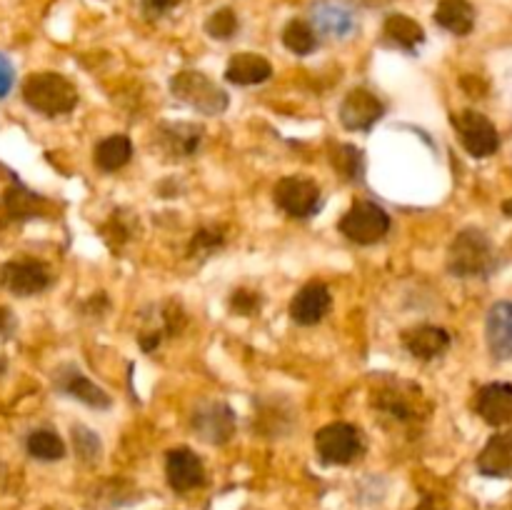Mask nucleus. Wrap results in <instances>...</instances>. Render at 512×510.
<instances>
[{
  "instance_id": "1",
  "label": "nucleus",
  "mask_w": 512,
  "mask_h": 510,
  "mask_svg": "<svg viewBox=\"0 0 512 510\" xmlns=\"http://www.w3.org/2000/svg\"><path fill=\"white\" fill-rule=\"evenodd\" d=\"M373 408L380 415V420L388 425H418L428 415L423 390L405 380H388L373 390Z\"/></svg>"
},
{
  "instance_id": "2",
  "label": "nucleus",
  "mask_w": 512,
  "mask_h": 510,
  "mask_svg": "<svg viewBox=\"0 0 512 510\" xmlns=\"http://www.w3.org/2000/svg\"><path fill=\"white\" fill-rule=\"evenodd\" d=\"M498 265L493 240L478 228L460 230L448 248V270L455 278H485Z\"/></svg>"
},
{
  "instance_id": "3",
  "label": "nucleus",
  "mask_w": 512,
  "mask_h": 510,
  "mask_svg": "<svg viewBox=\"0 0 512 510\" xmlns=\"http://www.w3.org/2000/svg\"><path fill=\"white\" fill-rule=\"evenodd\" d=\"M20 93H23L28 108H33L40 115H48V118L70 113L80 98L78 88L65 75L50 73V70L48 73L28 75Z\"/></svg>"
},
{
  "instance_id": "4",
  "label": "nucleus",
  "mask_w": 512,
  "mask_h": 510,
  "mask_svg": "<svg viewBox=\"0 0 512 510\" xmlns=\"http://www.w3.org/2000/svg\"><path fill=\"white\" fill-rule=\"evenodd\" d=\"M170 93L200 115H220L228 110L230 98L215 80L200 70H180L170 78Z\"/></svg>"
},
{
  "instance_id": "5",
  "label": "nucleus",
  "mask_w": 512,
  "mask_h": 510,
  "mask_svg": "<svg viewBox=\"0 0 512 510\" xmlns=\"http://www.w3.org/2000/svg\"><path fill=\"white\" fill-rule=\"evenodd\" d=\"M340 233L348 240L358 245H373L380 243L385 235L393 228V220H390L388 210L383 205L373 203V200H358V203L350 205L348 213L340 218L338 223Z\"/></svg>"
},
{
  "instance_id": "6",
  "label": "nucleus",
  "mask_w": 512,
  "mask_h": 510,
  "mask_svg": "<svg viewBox=\"0 0 512 510\" xmlns=\"http://www.w3.org/2000/svg\"><path fill=\"white\" fill-rule=\"evenodd\" d=\"M363 450V433L350 423H328L315 433V453L325 465H350Z\"/></svg>"
},
{
  "instance_id": "7",
  "label": "nucleus",
  "mask_w": 512,
  "mask_h": 510,
  "mask_svg": "<svg viewBox=\"0 0 512 510\" xmlns=\"http://www.w3.org/2000/svg\"><path fill=\"white\" fill-rule=\"evenodd\" d=\"M273 200L285 215L290 218H313L323 208V190L315 180L303 175H285L275 183Z\"/></svg>"
},
{
  "instance_id": "8",
  "label": "nucleus",
  "mask_w": 512,
  "mask_h": 510,
  "mask_svg": "<svg viewBox=\"0 0 512 510\" xmlns=\"http://www.w3.org/2000/svg\"><path fill=\"white\" fill-rule=\"evenodd\" d=\"M450 123H453L463 148L473 158H490L493 153H498V128L483 113H478V110H460V113H453Z\"/></svg>"
},
{
  "instance_id": "9",
  "label": "nucleus",
  "mask_w": 512,
  "mask_h": 510,
  "mask_svg": "<svg viewBox=\"0 0 512 510\" xmlns=\"http://www.w3.org/2000/svg\"><path fill=\"white\" fill-rule=\"evenodd\" d=\"M53 273L40 260H10L0 268V285L18 298L38 295L50 288Z\"/></svg>"
},
{
  "instance_id": "10",
  "label": "nucleus",
  "mask_w": 512,
  "mask_h": 510,
  "mask_svg": "<svg viewBox=\"0 0 512 510\" xmlns=\"http://www.w3.org/2000/svg\"><path fill=\"white\" fill-rule=\"evenodd\" d=\"M190 425L198 438L208 445H225L235 435V413L228 403L213 400V403L198 405Z\"/></svg>"
},
{
  "instance_id": "11",
  "label": "nucleus",
  "mask_w": 512,
  "mask_h": 510,
  "mask_svg": "<svg viewBox=\"0 0 512 510\" xmlns=\"http://www.w3.org/2000/svg\"><path fill=\"white\" fill-rule=\"evenodd\" d=\"M385 115V105L373 90L353 88L340 103V123L345 130H370Z\"/></svg>"
},
{
  "instance_id": "12",
  "label": "nucleus",
  "mask_w": 512,
  "mask_h": 510,
  "mask_svg": "<svg viewBox=\"0 0 512 510\" xmlns=\"http://www.w3.org/2000/svg\"><path fill=\"white\" fill-rule=\"evenodd\" d=\"M165 478L175 493H190L205 485V465L190 448H173L165 455Z\"/></svg>"
},
{
  "instance_id": "13",
  "label": "nucleus",
  "mask_w": 512,
  "mask_h": 510,
  "mask_svg": "<svg viewBox=\"0 0 512 510\" xmlns=\"http://www.w3.org/2000/svg\"><path fill=\"white\" fill-rule=\"evenodd\" d=\"M330 308H333L330 288L320 280H313V283H305L290 300V318L293 323L308 328V325H318L330 313Z\"/></svg>"
},
{
  "instance_id": "14",
  "label": "nucleus",
  "mask_w": 512,
  "mask_h": 510,
  "mask_svg": "<svg viewBox=\"0 0 512 510\" xmlns=\"http://www.w3.org/2000/svg\"><path fill=\"white\" fill-rule=\"evenodd\" d=\"M203 133L195 123H163L155 130V143L170 160H185L198 153Z\"/></svg>"
},
{
  "instance_id": "15",
  "label": "nucleus",
  "mask_w": 512,
  "mask_h": 510,
  "mask_svg": "<svg viewBox=\"0 0 512 510\" xmlns=\"http://www.w3.org/2000/svg\"><path fill=\"white\" fill-rule=\"evenodd\" d=\"M310 23L320 35H328V38H348L358 28L353 10L338 0H318L310 8Z\"/></svg>"
},
{
  "instance_id": "16",
  "label": "nucleus",
  "mask_w": 512,
  "mask_h": 510,
  "mask_svg": "<svg viewBox=\"0 0 512 510\" xmlns=\"http://www.w3.org/2000/svg\"><path fill=\"white\" fill-rule=\"evenodd\" d=\"M55 388L95 410H105L113 403L110 395L105 393L100 385H95L83 370L75 368V365H65V368H60L58 373H55Z\"/></svg>"
},
{
  "instance_id": "17",
  "label": "nucleus",
  "mask_w": 512,
  "mask_h": 510,
  "mask_svg": "<svg viewBox=\"0 0 512 510\" xmlns=\"http://www.w3.org/2000/svg\"><path fill=\"white\" fill-rule=\"evenodd\" d=\"M475 410L493 428L512 420V383H488L475 395Z\"/></svg>"
},
{
  "instance_id": "18",
  "label": "nucleus",
  "mask_w": 512,
  "mask_h": 510,
  "mask_svg": "<svg viewBox=\"0 0 512 510\" xmlns=\"http://www.w3.org/2000/svg\"><path fill=\"white\" fill-rule=\"evenodd\" d=\"M485 338L495 360L512 358V300H500L488 310Z\"/></svg>"
},
{
  "instance_id": "19",
  "label": "nucleus",
  "mask_w": 512,
  "mask_h": 510,
  "mask_svg": "<svg viewBox=\"0 0 512 510\" xmlns=\"http://www.w3.org/2000/svg\"><path fill=\"white\" fill-rule=\"evenodd\" d=\"M450 343H453V338H450L448 330L440 328V325H418V328L408 330V333L403 335L405 350L418 360L440 358V355L448 353Z\"/></svg>"
},
{
  "instance_id": "20",
  "label": "nucleus",
  "mask_w": 512,
  "mask_h": 510,
  "mask_svg": "<svg viewBox=\"0 0 512 510\" xmlns=\"http://www.w3.org/2000/svg\"><path fill=\"white\" fill-rule=\"evenodd\" d=\"M478 470L485 478H512V435H493L485 443L478 455Z\"/></svg>"
},
{
  "instance_id": "21",
  "label": "nucleus",
  "mask_w": 512,
  "mask_h": 510,
  "mask_svg": "<svg viewBox=\"0 0 512 510\" xmlns=\"http://www.w3.org/2000/svg\"><path fill=\"white\" fill-rule=\"evenodd\" d=\"M273 75V65L258 53H238L225 68V80L233 85H260Z\"/></svg>"
},
{
  "instance_id": "22",
  "label": "nucleus",
  "mask_w": 512,
  "mask_h": 510,
  "mask_svg": "<svg viewBox=\"0 0 512 510\" xmlns=\"http://www.w3.org/2000/svg\"><path fill=\"white\" fill-rule=\"evenodd\" d=\"M433 18L453 35H470L475 28V8L470 0H440Z\"/></svg>"
},
{
  "instance_id": "23",
  "label": "nucleus",
  "mask_w": 512,
  "mask_h": 510,
  "mask_svg": "<svg viewBox=\"0 0 512 510\" xmlns=\"http://www.w3.org/2000/svg\"><path fill=\"white\" fill-rule=\"evenodd\" d=\"M383 35L388 43H393L395 48H403L408 53H415L418 45L425 43V30L418 20H413L410 15L393 13L385 18L383 23Z\"/></svg>"
},
{
  "instance_id": "24",
  "label": "nucleus",
  "mask_w": 512,
  "mask_h": 510,
  "mask_svg": "<svg viewBox=\"0 0 512 510\" xmlns=\"http://www.w3.org/2000/svg\"><path fill=\"white\" fill-rule=\"evenodd\" d=\"M130 158H133V143L123 133L108 135V138H103L95 145L93 160L103 173H118L120 168L130 163Z\"/></svg>"
},
{
  "instance_id": "25",
  "label": "nucleus",
  "mask_w": 512,
  "mask_h": 510,
  "mask_svg": "<svg viewBox=\"0 0 512 510\" xmlns=\"http://www.w3.org/2000/svg\"><path fill=\"white\" fill-rule=\"evenodd\" d=\"M40 205H43V200L38 195L25 190L23 185H15V188L5 190L3 195V203H0V225L35 218L40 213Z\"/></svg>"
},
{
  "instance_id": "26",
  "label": "nucleus",
  "mask_w": 512,
  "mask_h": 510,
  "mask_svg": "<svg viewBox=\"0 0 512 510\" xmlns=\"http://www.w3.org/2000/svg\"><path fill=\"white\" fill-rule=\"evenodd\" d=\"M330 163L338 170V175H343V180L348 183H363L365 178V158L363 150L358 145L340 143L335 145L333 153H330Z\"/></svg>"
},
{
  "instance_id": "27",
  "label": "nucleus",
  "mask_w": 512,
  "mask_h": 510,
  "mask_svg": "<svg viewBox=\"0 0 512 510\" xmlns=\"http://www.w3.org/2000/svg\"><path fill=\"white\" fill-rule=\"evenodd\" d=\"M25 450L30 458L43 460V463H55V460L65 458V443L55 430L38 428L28 435L25 440Z\"/></svg>"
},
{
  "instance_id": "28",
  "label": "nucleus",
  "mask_w": 512,
  "mask_h": 510,
  "mask_svg": "<svg viewBox=\"0 0 512 510\" xmlns=\"http://www.w3.org/2000/svg\"><path fill=\"white\" fill-rule=\"evenodd\" d=\"M283 45L295 55H310L318 48V30L305 20H290L283 28Z\"/></svg>"
},
{
  "instance_id": "29",
  "label": "nucleus",
  "mask_w": 512,
  "mask_h": 510,
  "mask_svg": "<svg viewBox=\"0 0 512 510\" xmlns=\"http://www.w3.org/2000/svg\"><path fill=\"white\" fill-rule=\"evenodd\" d=\"M228 235H225V225H203L200 230H195L193 240H190V255H210L218 248H223Z\"/></svg>"
},
{
  "instance_id": "30",
  "label": "nucleus",
  "mask_w": 512,
  "mask_h": 510,
  "mask_svg": "<svg viewBox=\"0 0 512 510\" xmlns=\"http://www.w3.org/2000/svg\"><path fill=\"white\" fill-rule=\"evenodd\" d=\"M133 233H135V223L123 213V210H115V213L110 215L108 223L103 225V238L113 250L123 248V245L133 238Z\"/></svg>"
},
{
  "instance_id": "31",
  "label": "nucleus",
  "mask_w": 512,
  "mask_h": 510,
  "mask_svg": "<svg viewBox=\"0 0 512 510\" xmlns=\"http://www.w3.org/2000/svg\"><path fill=\"white\" fill-rule=\"evenodd\" d=\"M73 445H75V455H78L85 465L98 463L100 453H103V443H100V438L93 433V430L85 428V425H73Z\"/></svg>"
},
{
  "instance_id": "32",
  "label": "nucleus",
  "mask_w": 512,
  "mask_h": 510,
  "mask_svg": "<svg viewBox=\"0 0 512 510\" xmlns=\"http://www.w3.org/2000/svg\"><path fill=\"white\" fill-rule=\"evenodd\" d=\"M205 33L215 40H230L238 33V15L233 8H220L205 20Z\"/></svg>"
},
{
  "instance_id": "33",
  "label": "nucleus",
  "mask_w": 512,
  "mask_h": 510,
  "mask_svg": "<svg viewBox=\"0 0 512 510\" xmlns=\"http://www.w3.org/2000/svg\"><path fill=\"white\" fill-rule=\"evenodd\" d=\"M260 305H263V300H260V293H255V290L238 288L233 290V295H230V310H233L235 315H245V318H250V315L258 313Z\"/></svg>"
},
{
  "instance_id": "34",
  "label": "nucleus",
  "mask_w": 512,
  "mask_h": 510,
  "mask_svg": "<svg viewBox=\"0 0 512 510\" xmlns=\"http://www.w3.org/2000/svg\"><path fill=\"white\" fill-rule=\"evenodd\" d=\"M178 3L180 0H140V10H143L145 18H163Z\"/></svg>"
},
{
  "instance_id": "35",
  "label": "nucleus",
  "mask_w": 512,
  "mask_h": 510,
  "mask_svg": "<svg viewBox=\"0 0 512 510\" xmlns=\"http://www.w3.org/2000/svg\"><path fill=\"white\" fill-rule=\"evenodd\" d=\"M13 83H15L13 63H10V60L0 53V100H3L10 90H13Z\"/></svg>"
},
{
  "instance_id": "36",
  "label": "nucleus",
  "mask_w": 512,
  "mask_h": 510,
  "mask_svg": "<svg viewBox=\"0 0 512 510\" xmlns=\"http://www.w3.org/2000/svg\"><path fill=\"white\" fill-rule=\"evenodd\" d=\"M10 328H13V313L10 310H0V330L8 335Z\"/></svg>"
},
{
  "instance_id": "37",
  "label": "nucleus",
  "mask_w": 512,
  "mask_h": 510,
  "mask_svg": "<svg viewBox=\"0 0 512 510\" xmlns=\"http://www.w3.org/2000/svg\"><path fill=\"white\" fill-rule=\"evenodd\" d=\"M503 210H505V215H510L512 218V198L508 200V203H503Z\"/></svg>"
},
{
  "instance_id": "38",
  "label": "nucleus",
  "mask_w": 512,
  "mask_h": 510,
  "mask_svg": "<svg viewBox=\"0 0 512 510\" xmlns=\"http://www.w3.org/2000/svg\"><path fill=\"white\" fill-rule=\"evenodd\" d=\"M5 373V360H0V375Z\"/></svg>"
}]
</instances>
